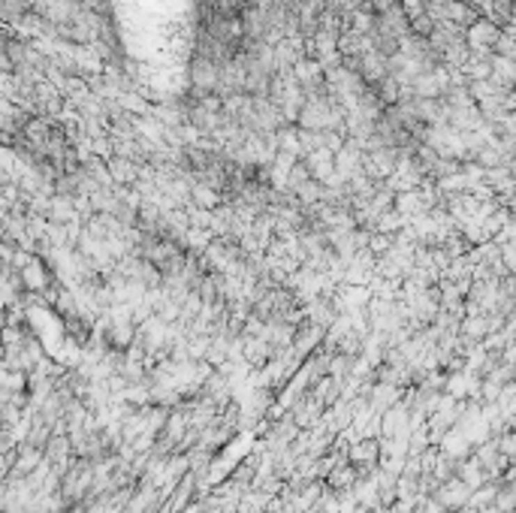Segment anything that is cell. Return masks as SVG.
<instances>
[{
	"instance_id": "obj_1",
	"label": "cell",
	"mask_w": 516,
	"mask_h": 513,
	"mask_svg": "<svg viewBox=\"0 0 516 513\" xmlns=\"http://www.w3.org/2000/svg\"><path fill=\"white\" fill-rule=\"evenodd\" d=\"M393 245H396L393 236L377 230V233H371V236H368V245H366V248H368L371 254H375V256H380V254H386L389 248H393Z\"/></svg>"
}]
</instances>
